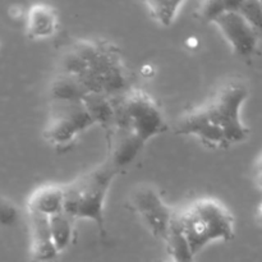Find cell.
Instances as JSON below:
<instances>
[{"instance_id":"1","label":"cell","mask_w":262,"mask_h":262,"mask_svg":"<svg viewBox=\"0 0 262 262\" xmlns=\"http://www.w3.org/2000/svg\"><path fill=\"white\" fill-rule=\"evenodd\" d=\"M248 95L250 90L242 79L223 82L204 102L177 119V135L196 138L212 150H225L243 142L250 129L243 123L241 112Z\"/></svg>"},{"instance_id":"2","label":"cell","mask_w":262,"mask_h":262,"mask_svg":"<svg viewBox=\"0 0 262 262\" xmlns=\"http://www.w3.org/2000/svg\"><path fill=\"white\" fill-rule=\"evenodd\" d=\"M114 117L106 129L109 156L118 169L129 165L143 146L166 130L158 102L143 90L128 89L113 97Z\"/></svg>"},{"instance_id":"3","label":"cell","mask_w":262,"mask_h":262,"mask_svg":"<svg viewBox=\"0 0 262 262\" xmlns=\"http://www.w3.org/2000/svg\"><path fill=\"white\" fill-rule=\"evenodd\" d=\"M58 74L69 77L89 94L114 97L129 89V73L119 49L102 38H78L64 49Z\"/></svg>"},{"instance_id":"4","label":"cell","mask_w":262,"mask_h":262,"mask_svg":"<svg viewBox=\"0 0 262 262\" xmlns=\"http://www.w3.org/2000/svg\"><path fill=\"white\" fill-rule=\"evenodd\" d=\"M173 227L193 256L210 243L233 239L235 233L232 212L214 197H200L174 211Z\"/></svg>"},{"instance_id":"5","label":"cell","mask_w":262,"mask_h":262,"mask_svg":"<svg viewBox=\"0 0 262 262\" xmlns=\"http://www.w3.org/2000/svg\"><path fill=\"white\" fill-rule=\"evenodd\" d=\"M110 160L64 184V210L69 217L95 223L100 234L105 235V201L115 177L120 173Z\"/></svg>"},{"instance_id":"6","label":"cell","mask_w":262,"mask_h":262,"mask_svg":"<svg viewBox=\"0 0 262 262\" xmlns=\"http://www.w3.org/2000/svg\"><path fill=\"white\" fill-rule=\"evenodd\" d=\"M95 125L82 101H51L42 136L55 147H68L81 133Z\"/></svg>"},{"instance_id":"7","label":"cell","mask_w":262,"mask_h":262,"mask_svg":"<svg viewBox=\"0 0 262 262\" xmlns=\"http://www.w3.org/2000/svg\"><path fill=\"white\" fill-rule=\"evenodd\" d=\"M130 210L137 215L148 232L165 242L173 227L174 211L156 188L141 184L129 193Z\"/></svg>"},{"instance_id":"8","label":"cell","mask_w":262,"mask_h":262,"mask_svg":"<svg viewBox=\"0 0 262 262\" xmlns=\"http://www.w3.org/2000/svg\"><path fill=\"white\" fill-rule=\"evenodd\" d=\"M237 4L233 9L220 14L212 25L216 26L234 54L241 58L250 59L257 51L260 33L235 10Z\"/></svg>"},{"instance_id":"9","label":"cell","mask_w":262,"mask_h":262,"mask_svg":"<svg viewBox=\"0 0 262 262\" xmlns=\"http://www.w3.org/2000/svg\"><path fill=\"white\" fill-rule=\"evenodd\" d=\"M28 215L31 262H54L59 256L49 228V219L36 214Z\"/></svg>"},{"instance_id":"10","label":"cell","mask_w":262,"mask_h":262,"mask_svg":"<svg viewBox=\"0 0 262 262\" xmlns=\"http://www.w3.org/2000/svg\"><path fill=\"white\" fill-rule=\"evenodd\" d=\"M64 210L63 186L55 183H46L38 186L32 191L27 200V214L41 215L51 217L60 214Z\"/></svg>"},{"instance_id":"11","label":"cell","mask_w":262,"mask_h":262,"mask_svg":"<svg viewBox=\"0 0 262 262\" xmlns=\"http://www.w3.org/2000/svg\"><path fill=\"white\" fill-rule=\"evenodd\" d=\"M59 17L49 4H33L26 13V31L32 40L49 38L58 31Z\"/></svg>"},{"instance_id":"12","label":"cell","mask_w":262,"mask_h":262,"mask_svg":"<svg viewBox=\"0 0 262 262\" xmlns=\"http://www.w3.org/2000/svg\"><path fill=\"white\" fill-rule=\"evenodd\" d=\"M84 107L89 112L95 124H100L102 128L107 129L112 124L114 117V104L113 97L104 96V95L87 94L82 100Z\"/></svg>"},{"instance_id":"13","label":"cell","mask_w":262,"mask_h":262,"mask_svg":"<svg viewBox=\"0 0 262 262\" xmlns=\"http://www.w3.org/2000/svg\"><path fill=\"white\" fill-rule=\"evenodd\" d=\"M89 92L79 83L63 74H56L49 87L51 101H82Z\"/></svg>"},{"instance_id":"14","label":"cell","mask_w":262,"mask_h":262,"mask_svg":"<svg viewBox=\"0 0 262 262\" xmlns=\"http://www.w3.org/2000/svg\"><path fill=\"white\" fill-rule=\"evenodd\" d=\"M49 228L56 251L63 252L69 247L74 237V220L63 211L49 217Z\"/></svg>"},{"instance_id":"15","label":"cell","mask_w":262,"mask_h":262,"mask_svg":"<svg viewBox=\"0 0 262 262\" xmlns=\"http://www.w3.org/2000/svg\"><path fill=\"white\" fill-rule=\"evenodd\" d=\"M183 2H146L145 7L148 14L160 26L169 27L178 17Z\"/></svg>"},{"instance_id":"16","label":"cell","mask_w":262,"mask_h":262,"mask_svg":"<svg viewBox=\"0 0 262 262\" xmlns=\"http://www.w3.org/2000/svg\"><path fill=\"white\" fill-rule=\"evenodd\" d=\"M237 2L233 0H219V2H202L196 9V17L204 22L212 23L220 14L233 9Z\"/></svg>"},{"instance_id":"17","label":"cell","mask_w":262,"mask_h":262,"mask_svg":"<svg viewBox=\"0 0 262 262\" xmlns=\"http://www.w3.org/2000/svg\"><path fill=\"white\" fill-rule=\"evenodd\" d=\"M238 13L257 31L262 32V5L261 2H238Z\"/></svg>"},{"instance_id":"18","label":"cell","mask_w":262,"mask_h":262,"mask_svg":"<svg viewBox=\"0 0 262 262\" xmlns=\"http://www.w3.org/2000/svg\"><path fill=\"white\" fill-rule=\"evenodd\" d=\"M19 220V210L10 200L0 196V228H9Z\"/></svg>"},{"instance_id":"19","label":"cell","mask_w":262,"mask_h":262,"mask_svg":"<svg viewBox=\"0 0 262 262\" xmlns=\"http://www.w3.org/2000/svg\"><path fill=\"white\" fill-rule=\"evenodd\" d=\"M253 176H255L256 184L262 189V155L258 158V160L255 164V170H253Z\"/></svg>"},{"instance_id":"20","label":"cell","mask_w":262,"mask_h":262,"mask_svg":"<svg viewBox=\"0 0 262 262\" xmlns=\"http://www.w3.org/2000/svg\"><path fill=\"white\" fill-rule=\"evenodd\" d=\"M142 74L146 77H151L154 74V68L151 64H146L142 67Z\"/></svg>"},{"instance_id":"21","label":"cell","mask_w":262,"mask_h":262,"mask_svg":"<svg viewBox=\"0 0 262 262\" xmlns=\"http://www.w3.org/2000/svg\"><path fill=\"white\" fill-rule=\"evenodd\" d=\"M256 219H257V223L262 227V202L260 204L257 209V214H256Z\"/></svg>"},{"instance_id":"22","label":"cell","mask_w":262,"mask_h":262,"mask_svg":"<svg viewBox=\"0 0 262 262\" xmlns=\"http://www.w3.org/2000/svg\"><path fill=\"white\" fill-rule=\"evenodd\" d=\"M187 43H188V45L191 46L192 49H193L194 45H199V40H197V38H194V37H189L188 40H187Z\"/></svg>"},{"instance_id":"23","label":"cell","mask_w":262,"mask_h":262,"mask_svg":"<svg viewBox=\"0 0 262 262\" xmlns=\"http://www.w3.org/2000/svg\"><path fill=\"white\" fill-rule=\"evenodd\" d=\"M164 262H173V261H171V260H170V258H169V260H168V261H164Z\"/></svg>"},{"instance_id":"24","label":"cell","mask_w":262,"mask_h":262,"mask_svg":"<svg viewBox=\"0 0 262 262\" xmlns=\"http://www.w3.org/2000/svg\"><path fill=\"white\" fill-rule=\"evenodd\" d=\"M261 5H262V2H261Z\"/></svg>"}]
</instances>
